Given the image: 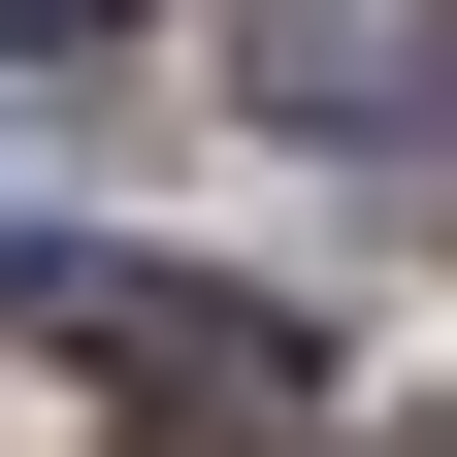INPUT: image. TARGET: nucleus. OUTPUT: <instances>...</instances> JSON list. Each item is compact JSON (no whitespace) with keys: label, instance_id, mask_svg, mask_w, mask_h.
<instances>
[{"label":"nucleus","instance_id":"nucleus-2","mask_svg":"<svg viewBox=\"0 0 457 457\" xmlns=\"http://www.w3.org/2000/svg\"><path fill=\"white\" fill-rule=\"evenodd\" d=\"M228 98H262V131L425 163V131H457V0H228Z\"/></svg>","mask_w":457,"mask_h":457},{"label":"nucleus","instance_id":"nucleus-3","mask_svg":"<svg viewBox=\"0 0 457 457\" xmlns=\"http://www.w3.org/2000/svg\"><path fill=\"white\" fill-rule=\"evenodd\" d=\"M66 33H131V0H0V66H66Z\"/></svg>","mask_w":457,"mask_h":457},{"label":"nucleus","instance_id":"nucleus-1","mask_svg":"<svg viewBox=\"0 0 457 457\" xmlns=\"http://www.w3.org/2000/svg\"><path fill=\"white\" fill-rule=\"evenodd\" d=\"M33 360H98V392H131V425H196V457H295V327H262V295H196V262H33Z\"/></svg>","mask_w":457,"mask_h":457}]
</instances>
